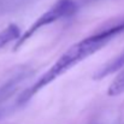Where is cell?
<instances>
[{"mask_svg":"<svg viewBox=\"0 0 124 124\" xmlns=\"http://www.w3.org/2000/svg\"><path fill=\"white\" fill-rule=\"evenodd\" d=\"M124 31V18L101 29L96 34H93L90 36L84 38L81 41L74 43L71 47H69L57 60L55 63L42 75L39 80H36L31 85H29L27 89H24L18 99L17 105L22 106L27 104L33 96H35L42 88L52 83L54 80L60 77L63 74H65L68 70L74 68L76 64L81 63L85 58L90 57L95 52L100 51L102 47H105L113 38L118 36Z\"/></svg>","mask_w":124,"mask_h":124,"instance_id":"1","label":"cell"},{"mask_svg":"<svg viewBox=\"0 0 124 124\" xmlns=\"http://www.w3.org/2000/svg\"><path fill=\"white\" fill-rule=\"evenodd\" d=\"M123 66H124V51L118 57H116L111 62L106 63L99 71H96L95 75H94V80H102L106 76H108V75H111V74L121 70Z\"/></svg>","mask_w":124,"mask_h":124,"instance_id":"3","label":"cell"},{"mask_svg":"<svg viewBox=\"0 0 124 124\" xmlns=\"http://www.w3.org/2000/svg\"><path fill=\"white\" fill-rule=\"evenodd\" d=\"M124 93V69L122 72L113 80V82L111 83V85L107 89V94L110 96H117Z\"/></svg>","mask_w":124,"mask_h":124,"instance_id":"5","label":"cell"},{"mask_svg":"<svg viewBox=\"0 0 124 124\" xmlns=\"http://www.w3.org/2000/svg\"><path fill=\"white\" fill-rule=\"evenodd\" d=\"M76 8H77V5L74 0H58L49 10H47L45 13H42L23 34H21V36L16 40L15 51L21 48L39 29L43 28L45 25L52 24L59 19H63L65 17L74 15Z\"/></svg>","mask_w":124,"mask_h":124,"instance_id":"2","label":"cell"},{"mask_svg":"<svg viewBox=\"0 0 124 124\" xmlns=\"http://www.w3.org/2000/svg\"><path fill=\"white\" fill-rule=\"evenodd\" d=\"M19 36H21V30H19L18 25H16V24L7 25L4 30L0 31V49L4 48L7 43L16 41Z\"/></svg>","mask_w":124,"mask_h":124,"instance_id":"4","label":"cell"}]
</instances>
